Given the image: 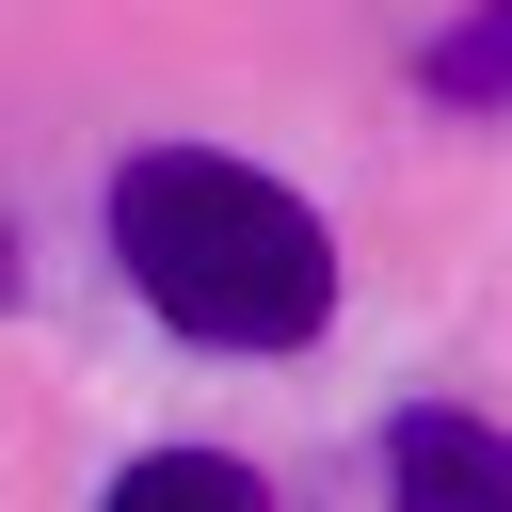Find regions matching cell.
I'll return each mask as SVG.
<instances>
[{
	"mask_svg": "<svg viewBox=\"0 0 512 512\" xmlns=\"http://www.w3.org/2000/svg\"><path fill=\"white\" fill-rule=\"evenodd\" d=\"M112 256L192 352H304L336 320V224L224 144H144L112 176Z\"/></svg>",
	"mask_w": 512,
	"mask_h": 512,
	"instance_id": "obj_1",
	"label": "cell"
},
{
	"mask_svg": "<svg viewBox=\"0 0 512 512\" xmlns=\"http://www.w3.org/2000/svg\"><path fill=\"white\" fill-rule=\"evenodd\" d=\"M96 512H272V480L224 464V448H144V464H112Z\"/></svg>",
	"mask_w": 512,
	"mask_h": 512,
	"instance_id": "obj_3",
	"label": "cell"
},
{
	"mask_svg": "<svg viewBox=\"0 0 512 512\" xmlns=\"http://www.w3.org/2000/svg\"><path fill=\"white\" fill-rule=\"evenodd\" d=\"M432 96H448V112H496V96H512V0H480L464 32H432Z\"/></svg>",
	"mask_w": 512,
	"mask_h": 512,
	"instance_id": "obj_4",
	"label": "cell"
},
{
	"mask_svg": "<svg viewBox=\"0 0 512 512\" xmlns=\"http://www.w3.org/2000/svg\"><path fill=\"white\" fill-rule=\"evenodd\" d=\"M0 304H16V224H0Z\"/></svg>",
	"mask_w": 512,
	"mask_h": 512,
	"instance_id": "obj_5",
	"label": "cell"
},
{
	"mask_svg": "<svg viewBox=\"0 0 512 512\" xmlns=\"http://www.w3.org/2000/svg\"><path fill=\"white\" fill-rule=\"evenodd\" d=\"M384 480H400V512H512V432H480L464 400H416V416H384Z\"/></svg>",
	"mask_w": 512,
	"mask_h": 512,
	"instance_id": "obj_2",
	"label": "cell"
}]
</instances>
